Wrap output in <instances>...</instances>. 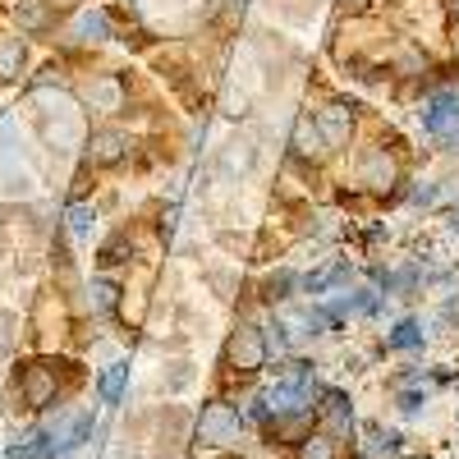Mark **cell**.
<instances>
[{"mask_svg":"<svg viewBox=\"0 0 459 459\" xmlns=\"http://www.w3.org/2000/svg\"><path fill=\"white\" fill-rule=\"evenodd\" d=\"M294 147L303 152V157H317V152H322V129H317L313 120H299V129H294Z\"/></svg>","mask_w":459,"mask_h":459,"instance_id":"cell-12","label":"cell"},{"mask_svg":"<svg viewBox=\"0 0 459 459\" xmlns=\"http://www.w3.org/2000/svg\"><path fill=\"white\" fill-rule=\"evenodd\" d=\"M19 391H23L28 409H47L56 400V368L51 363H28L23 377H19Z\"/></svg>","mask_w":459,"mask_h":459,"instance_id":"cell-3","label":"cell"},{"mask_svg":"<svg viewBox=\"0 0 459 459\" xmlns=\"http://www.w3.org/2000/svg\"><path fill=\"white\" fill-rule=\"evenodd\" d=\"M340 5H344V10H350V14H359V10L368 5V0H340Z\"/></svg>","mask_w":459,"mask_h":459,"instance_id":"cell-22","label":"cell"},{"mask_svg":"<svg viewBox=\"0 0 459 459\" xmlns=\"http://www.w3.org/2000/svg\"><path fill=\"white\" fill-rule=\"evenodd\" d=\"M285 290H290V276H285V272L266 281V294H272V299H285Z\"/></svg>","mask_w":459,"mask_h":459,"instance_id":"cell-21","label":"cell"},{"mask_svg":"<svg viewBox=\"0 0 459 459\" xmlns=\"http://www.w3.org/2000/svg\"><path fill=\"white\" fill-rule=\"evenodd\" d=\"M455 19H459V0H455Z\"/></svg>","mask_w":459,"mask_h":459,"instance_id":"cell-23","label":"cell"},{"mask_svg":"<svg viewBox=\"0 0 459 459\" xmlns=\"http://www.w3.org/2000/svg\"><path fill=\"white\" fill-rule=\"evenodd\" d=\"M317 129L326 134V143H335V147H340V143H350V129H354V115H350V110H344V106L335 101V106H326V110H322V120H317Z\"/></svg>","mask_w":459,"mask_h":459,"instance_id":"cell-9","label":"cell"},{"mask_svg":"<svg viewBox=\"0 0 459 459\" xmlns=\"http://www.w3.org/2000/svg\"><path fill=\"white\" fill-rule=\"evenodd\" d=\"M322 418H326L335 432H344V428H350V400H344L340 391H326L322 395Z\"/></svg>","mask_w":459,"mask_h":459,"instance_id":"cell-10","label":"cell"},{"mask_svg":"<svg viewBox=\"0 0 459 459\" xmlns=\"http://www.w3.org/2000/svg\"><path fill=\"white\" fill-rule=\"evenodd\" d=\"M74 32H79V37H106V32H110V23H106V14H83Z\"/></svg>","mask_w":459,"mask_h":459,"instance_id":"cell-18","label":"cell"},{"mask_svg":"<svg viewBox=\"0 0 459 459\" xmlns=\"http://www.w3.org/2000/svg\"><path fill=\"white\" fill-rule=\"evenodd\" d=\"M51 446L60 450V455H69V450H79L88 437H92V413H74V418H65L60 428H51Z\"/></svg>","mask_w":459,"mask_h":459,"instance_id":"cell-6","label":"cell"},{"mask_svg":"<svg viewBox=\"0 0 459 459\" xmlns=\"http://www.w3.org/2000/svg\"><path fill=\"white\" fill-rule=\"evenodd\" d=\"M23 65V42L19 37H0V79H14Z\"/></svg>","mask_w":459,"mask_h":459,"instance_id":"cell-11","label":"cell"},{"mask_svg":"<svg viewBox=\"0 0 459 459\" xmlns=\"http://www.w3.org/2000/svg\"><path fill=\"white\" fill-rule=\"evenodd\" d=\"M92 221H97L92 207L74 203V207H69V235H74V239H88V235H92Z\"/></svg>","mask_w":459,"mask_h":459,"instance_id":"cell-15","label":"cell"},{"mask_svg":"<svg viewBox=\"0 0 459 459\" xmlns=\"http://www.w3.org/2000/svg\"><path fill=\"white\" fill-rule=\"evenodd\" d=\"M299 459H335V441L331 437H303L299 441Z\"/></svg>","mask_w":459,"mask_h":459,"instance_id":"cell-14","label":"cell"},{"mask_svg":"<svg viewBox=\"0 0 459 459\" xmlns=\"http://www.w3.org/2000/svg\"><path fill=\"white\" fill-rule=\"evenodd\" d=\"M125 147H129V138H125L120 129H97L92 143H88V157H92L97 166H110V161L125 157Z\"/></svg>","mask_w":459,"mask_h":459,"instance_id":"cell-7","label":"cell"},{"mask_svg":"<svg viewBox=\"0 0 459 459\" xmlns=\"http://www.w3.org/2000/svg\"><path fill=\"white\" fill-rule=\"evenodd\" d=\"M455 230H459V212H455Z\"/></svg>","mask_w":459,"mask_h":459,"instance_id":"cell-24","label":"cell"},{"mask_svg":"<svg viewBox=\"0 0 459 459\" xmlns=\"http://www.w3.org/2000/svg\"><path fill=\"white\" fill-rule=\"evenodd\" d=\"M88 106H92V110H125V83L115 79V74L97 79V83L88 88Z\"/></svg>","mask_w":459,"mask_h":459,"instance_id":"cell-8","label":"cell"},{"mask_svg":"<svg viewBox=\"0 0 459 459\" xmlns=\"http://www.w3.org/2000/svg\"><path fill=\"white\" fill-rule=\"evenodd\" d=\"M359 175H363V184H368V188H377V194H386V188H395V184H400V166H395V157H391L386 147L363 152Z\"/></svg>","mask_w":459,"mask_h":459,"instance_id":"cell-4","label":"cell"},{"mask_svg":"<svg viewBox=\"0 0 459 459\" xmlns=\"http://www.w3.org/2000/svg\"><path fill=\"white\" fill-rule=\"evenodd\" d=\"M14 313H5V308H0V354H10V344H14Z\"/></svg>","mask_w":459,"mask_h":459,"instance_id":"cell-20","label":"cell"},{"mask_svg":"<svg viewBox=\"0 0 459 459\" xmlns=\"http://www.w3.org/2000/svg\"><path fill=\"white\" fill-rule=\"evenodd\" d=\"M418 340H423V335H418V326H413V322H400L395 335H391V350H413Z\"/></svg>","mask_w":459,"mask_h":459,"instance_id":"cell-17","label":"cell"},{"mask_svg":"<svg viewBox=\"0 0 459 459\" xmlns=\"http://www.w3.org/2000/svg\"><path fill=\"white\" fill-rule=\"evenodd\" d=\"M14 14H19L23 28H42V23H47V10L37 5V0H19V10H14Z\"/></svg>","mask_w":459,"mask_h":459,"instance_id":"cell-16","label":"cell"},{"mask_svg":"<svg viewBox=\"0 0 459 459\" xmlns=\"http://www.w3.org/2000/svg\"><path fill=\"white\" fill-rule=\"evenodd\" d=\"M115 294L120 290H115L110 281H92V308H115Z\"/></svg>","mask_w":459,"mask_h":459,"instance_id":"cell-19","label":"cell"},{"mask_svg":"<svg viewBox=\"0 0 459 459\" xmlns=\"http://www.w3.org/2000/svg\"><path fill=\"white\" fill-rule=\"evenodd\" d=\"M266 363V340L257 326H239L235 335L225 340V368H235V372H257Z\"/></svg>","mask_w":459,"mask_h":459,"instance_id":"cell-1","label":"cell"},{"mask_svg":"<svg viewBox=\"0 0 459 459\" xmlns=\"http://www.w3.org/2000/svg\"><path fill=\"white\" fill-rule=\"evenodd\" d=\"M125 377H129L125 363H110V368L101 372V400H120V395H125Z\"/></svg>","mask_w":459,"mask_h":459,"instance_id":"cell-13","label":"cell"},{"mask_svg":"<svg viewBox=\"0 0 459 459\" xmlns=\"http://www.w3.org/2000/svg\"><path fill=\"white\" fill-rule=\"evenodd\" d=\"M198 437H203V446H230L239 437V413L230 404H207L198 418Z\"/></svg>","mask_w":459,"mask_h":459,"instance_id":"cell-2","label":"cell"},{"mask_svg":"<svg viewBox=\"0 0 459 459\" xmlns=\"http://www.w3.org/2000/svg\"><path fill=\"white\" fill-rule=\"evenodd\" d=\"M47 138L56 147H74V143L83 138V115L74 110L65 97H60V110H47Z\"/></svg>","mask_w":459,"mask_h":459,"instance_id":"cell-5","label":"cell"}]
</instances>
